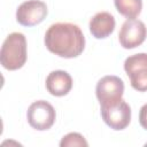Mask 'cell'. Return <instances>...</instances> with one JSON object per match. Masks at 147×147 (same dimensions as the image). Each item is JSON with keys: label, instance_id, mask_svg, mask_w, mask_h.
I'll return each instance as SVG.
<instances>
[{"label": "cell", "instance_id": "1", "mask_svg": "<svg viewBox=\"0 0 147 147\" xmlns=\"http://www.w3.org/2000/svg\"><path fill=\"white\" fill-rule=\"evenodd\" d=\"M44 42L51 53L64 59L77 57L85 48V37L82 29L69 22L52 24L45 33Z\"/></svg>", "mask_w": 147, "mask_h": 147}, {"label": "cell", "instance_id": "2", "mask_svg": "<svg viewBox=\"0 0 147 147\" xmlns=\"http://www.w3.org/2000/svg\"><path fill=\"white\" fill-rule=\"evenodd\" d=\"M26 39L21 32L9 33L0 51L1 65L9 71L21 69L26 62Z\"/></svg>", "mask_w": 147, "mask_h": 147}, {"label": "cell", "instance_id": "3", "mask_svg": "<svg viewBox=\"0 0 147 147\" xmlns=\"http://www.w3.org/2000/svg\"><path fill=\"white\" fill-rule=\"evenodd\" d=\"M95 94L100 107H107L117 103L124 94V82L118 76L107 75L96 83Z\"/></svg>", "mask_w": 147, "mask_h": 147}, {"label": "cell", "instance_id": "4", "mask_svg": "<svg viewBox=\"0 0 147 147\" xmlns=\"http://www.w3.org/2000/svg\"><path fill=\"white\" fill-rule=\"evenodd\" d=\"M26 118L29 125L32 129L38 131H46L54 125L56 113L49 102L45 100H38L29 106Z\"/></svg>", "mask_w": 147, "mask_h": 147}, {"label": "cell", "instance_id": "5", "mask_svg": "<svg viewBox=\"0 0 147 147\" xmlns=\"http://www.w3.org/2000/svg\"><path fill=\"white\" fill-rule=\"evenodd\" d=\"M124 70L130 78L131 86L136 91H147V53H138L126 57Z\"/></svg>", "mask_w": 147, "mask_h": 147}, {"label": "cell", "instance_id": "6", "mask_svg": "<svg viewBox=\"0 0 147 147\" xmlns=\"http://www.w3.org/2000/svg\"><path fill=\"white\" fill-rule=\"evenodd\" d=\"M147 37L145 23L137 18H127L118 32V40L123 48L132 49L140 46Z\"/></svg>", "mask_w": 147, "mask_h": 147}, {"label": "cell", "instance_id": "7", "mask_svg": "<svg viewBox=\"0 0 147 147\" xmlns=\"http://www.w3.org/2000/svg\"><path fill=\"white\" fill-rule=\"evenodd\" d=\"M100 111L103 122L115 131L126 129L131 122V107L123 99L115 105L101 107Z\"/></svg>", "mask_w": 147, "mask_h": 147}, {"label": "cell", "instance_id": "8", "mask_svg": "<svg viewBox=\"0 0 147 147\" xmlns=\"http://www.w3.org/2000/svg\"><path fill=\"white\" fill-rule=\"evenodd\" d=\"M48 14L47 5L41 0H26L16 9V21L23 26H34L41 23Z\"/></svg>", "mask_w": 147, "mask_h": 147}, {"label": "cell", "instance_id": "9", "mask_svg": "<svg viewBox=\"0 0 147 147\" xmlns=\"http://www.w3.org/2000/svg\"><path fill=\"white\" fill-rule=\"evenodd\" d=\"M72 77L64 70H54L46 77V90L54 96H64L72 88Z\"/></svg>", "mask_w": 147, "mask_h": 147}, {"label": "cell", "instance_id": "10", "mask_svg": "<svg viewBox=\"0 0 147 147\" xmlns=\"http://www.w3.org/2000/svg\"><path fill=\"white\" fill-rule=\"evenodd\" d=\"M115 17L108 11L96 13L88 23L90 32L96 39H105L109 37L115 30Z\"/></svg>", "mask_w": 147, "mask_h": 147}, {"label": "cell", "instance_id": "11", "mask_svg": "<svg viewBox=\"0 0 147 147\" xmlns=\"http://www.w3.org/2000/svg\"><path fill=\"white\" fill-rule=\"evenodd\" d=\"M117 11L126 18H136L142 9V0H114Z\"/></svg>", "mask_w": 147, "mask_h": 147}, {"label": "cell", "instance_id": "12", "mask_svg": "<svg viewBox=\"0 0 147 147\" xmlns=\"http://www.w3.org/2000/svg\"><path fill=\"white\" fill-rule=\"evenodd\" d=\"M60 146L61 147H71V146H84V147H87L88 142L86 141L84 136H82L80 133L70 132V133H68V134L62 137V139L60 141Z\"/></svg>", "mask_w": 147, "mask_h": 147}, {"label": "cell", "instance_id": "13", "mask_svg": "<svg viewBox=\"0 0 147 147\" xmlns=\"http://www.w3.org/2000/svg\"><path fill=\"white\" fill-rule=\"evenodd\" d=\"M139 123L142 129L147 130V103L141 106L139 110Z\"/></svg>", "mask_w": 147, "mask_h": 147}, {"label": "cell", "instance_id": "14", "mask_svg": "<svg viewBox=\"0 0 147 147\" xmlns=\"http://www.w3.org/2000/svg\"><path fill=\"white\" fill-rule=\"evenodd\" d=\"M145 146H147V144H146V145H145Z\"/></svg>", "mask_w": 147, "mask_h": 147}]
</instances>
